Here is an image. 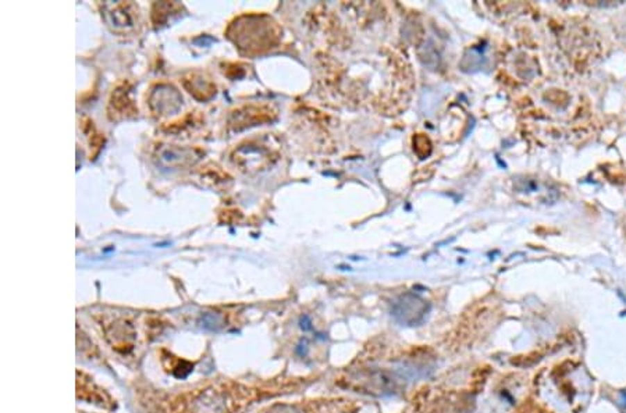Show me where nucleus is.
<instances>
[{
	"label": "nucleus",
	"instance_id": "nucleus-3",
	"mask_svg": "<svg viewBox=\"0 0 626 413\" xmlns=\"http://www.w3.org/2000/svg\"><path fill=\"white\" fill-rule=\"evenodd\" d=\"M108 113H109V118L113 121L130 118L138 113V109L131 98L130 82L124 81L113 89L110 99H109Z\"/></svg>",
	"mask_w": 626,
	"mask_h": 413
},
{
	"label": "nucleus",
	"instance_id": "nucleus-6",
	"mask_svg": "<svg viewBox=\"0 0 626 413\" xmlns=\"http://www.w3.org/2000/svg\"><path fill=\"white\" fill-rule=\"evenodd\" d=\"M269 112L263 110V109H253V107H244V109H238L234 110L230 114L228 118V127L232 131H239L244 130L246 127L255 125L253 123L257 121H263L269 118Z\"/></svg>",
	"mask_w": 626,
	"mask_h": 413
},
{
	"label": "nucleus",
	"instance_id": "nucleus-10",
	"mask_svg": "<svg viewBox=\"0 0 626 413\" xmlns=\"http://www.w3.org/2000/svg\"><path fill=\"white\" fill-rule=\"evenodd\" d=\"M202 177H205L206 179H210L213 184L217 181L224 179V174L214 166H209L206 167V170L202 173Z\"/></svg>",
	"mask_w": 626,
	"mask_h": 413
},
{
	"label": "nucleus",
	"instance_id": "nucleus-7",
	"mask_svg": "<svg viewBox=\"0 0 626 413\" xmlns=\"http://www.w3.org/2000/svg\"><path fill=\"white\" fill-rule=\"evenodd\" d=\"M133 5L130 3H116L110 10V20L115 27L128 28L134 26V12L131 10Z\"/></svg>",
	"mask_w": 626,
	"mask_h": 413
},
{
	"label": "nucleus",
	"instance_id": "nucleus-4",
	"mask_svg": "<svg viewBox=\"0 0 626 413\" xmlns=\"http://www.w3.org/2000/svg\"><path fill=\"white\" fill-rule=\"evenodd\" d=\"M203 156L199 148H181V146H163L158 150L159 161L166 167L184 168L194 166Z\"/></svg>",
	"mask_w": 626,
	"mask_h": 413
},
{
	"label": "nucleus",
	"instance_id": "nucleus-11",
	"mask_svg": "<svg viewBox=\"0 0 626 413\" xmlns=\"http://www.w3.org/2000/svg\"><path fill=\"white\" fill-rule=\"evenodd\" d=\"M269 413H303V412L294 406H278L276 409L269 410Z\"/></svg>",
	"mask_w": 626,
	"mask_h": 413
},
{
	"label": "nucleus",
	"instance_id": "nucleus-1",
	"mask_svg": "<svg viewBox=\"0 0 626 413\" xmlns=\"http://www.w3.org/2000/svg\"><path fill=\"white\" fill-rule=\"evenodd\" d=\"M276 35V26L270 19L263 16H244L230 24L227 30L228 38L246 53H256L271 48L273 42L257 37Z\"/></svg>",
	"mask_w": 626,
	"mask_h": 413
},
{
	"label": "nucleus",
	"instance_id": "nucleus-5",
	"mask_svg": "<svg viewBox=\"0 0 626 413\" xmlns=\"http://www.w3.org/2000/svg\"><path fill=\"white\" fill-rule=\"evenodd\" d=\"M181 82L185 91L196 100L206 102L216 95V85L205 73L201 71L188 73L187 76L183 77Z\"/></svg>",
	"mask_w": 626,
	"mask_h": 413
},
{
	"label": "nucleus",
	"instance_id": "nucleus-2",
	"mask_svg": "<svg viewBox=\"0 0 626 413\" xmlns=\"http://www.w3.org/2000/svg\"><path fill=\"white\" fill-rule=\"evenodd\" d=\"M148 105L155 116H170L181 109L183 96L173 85L159 82L151 88Z\"/></svg>",
	"mask_w": 626,
	"mask_h": 413
},
{
	"label": "nucleus",
	"instance_id": "nucleus-8",
	"mask_svg": "<svg viewBox=\"0 0 626 413\" xmlns=\"http://www.w3.org/2000/svg\"><path fill=\"white\" fill-rule=\"evenodd\" d=\"M203 123V116L198 112H191L188 114H185L181 120L170 123L167 125H163L162 130L167 134H180L185 130H191L194 127H198Z\"/></svg>",
	"mask_w": 626,
	"mask_h": 413
},
{
	"label": "nucleus",
	"instance_id": "nucleus-9",
	"mask_svg": "<svg viewBox=\"0 0 626 413\" xmlns=\"http://www.w3.org/2000/svg\"><path fill=\"white\" fill-rule=\"evenodd\" d=\"M180 10H181V8L177 3H173V2L155 3L152 6V23L156 27H160V26H163L164 23L169 21L171 15H176Z\"/></svg>",
	"mask_w": 626,
	"mask_h": 413
}]
</instances>
